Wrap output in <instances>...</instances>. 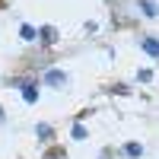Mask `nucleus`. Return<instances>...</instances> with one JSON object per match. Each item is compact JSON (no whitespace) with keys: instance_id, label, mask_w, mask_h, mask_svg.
<instances>
[{"instance_id":"obj_2","label":"nucleus","mask_w":159,"mask_h":159,"mask_svg":"<svg viewBox=\"0 0 159 159\" xmlns=\"http://www.w3.org/2000/svg\"><path fill=\"white\" fill-rule=\"evenodd\" d=\"M42 80H45L48 86H57V89H61L64 83H67V73H64V70H54V67H51V70H45V76H42Z\"/></svg>"},{"instance_id":"obj_1","label":"nucleus","mask_w":159,"mask_h":159,"mask_svg":"<svg viewBox=\"0 0 159 159\" xmlns=\"http://www.w3.org/2000/svg\"><path fill=\"white\" fill-rule=\"evenodd\" d=\"M13 83L22 89V99L29 102V105H32V102H38V86H35V83H29V80H13Z\"/></svg>"},{"instance_id":"obj_3","label":"nucleus","mask_w":159,"mask_h":159,"mask_svg":"<svg viewBox=\"0 0 159 159\" xmlns=\"http://www.w3.org/2000/svg\"><path fill=\"white\" fill-rule=\"evenodd\" d=\"M140 48L147 51L150 57H159V38H153V35H147V38H143V42H140Z\"/></svg>"},{"instance_id":"obj_8","label":"nucleus","mask_w":159,"mask_h":159,"mask_svg":"<svg viewBox=\"0 0 159 159\" xmlns=\"http://www.w3.org/2000/svg\"><path fill=\"white\" fill-rule=\"evenodd\" d=\"M19 35H22V38H25V42H35V38H38V32H35V29H32V25H25V22H22V25H19Z\"/></svg>"},{"instance_id":"obj_7","label":"nucleus","mask_w":159,"mask_h":159,"mask_svg":"<svg viewBox=\"0 0 159 159\" xmlns=\"http://www.w3.org/2000/svg\"><path fill=\"white\" fill-rule=\"evenodd\" d=\"M51 134H54V130H51V124H45V121L35 124V137H38V140H48Z\"/></svg>"},{"instance_id":"obj_5","label":"nucleus","mask_w":159,"mask_h":159,"mask_svg":"<svg viewBox=\"0 0 159 159\" xmlns=\"http://www.w3.org/2000/svg\"><path fill=\"white\" fill-rule=\"evenodd\" d=\"M140 10L147 13L150 19H156V16H159V3H153V0H140Z\"/></svg>"},{"instance_id":"obj_9","label":"nucleus","mask_w":159,"mask_h":159,"mask_svg":"<svg viewBox=\"0 0 159 159\" xmlns=\"http://www.w3.org/2000/svg\"><path fill=\"white\" fill-rule=\"evenodd\" d=\"M70 134H73L76 140H83V137H86V127H83V124H73V130H70Z\"/></svg>"},{"instance_id":"obj_6","label":"nucleus","mask_w":159,"mask_h":159,"mask_svg":"<svg viewBox=\"0 0 159 159\" xmlns=\"http://www.w3.org/2000/svg\"><path fill=\"white\" fill-rule=\"evenodd\" d=\"M38 38H42V42H48V45H51V42H57V32L51 29V25H45V29H38Z\"/></svg>"},{"instance_id":"obj_11","label":"nucleus","mask_w":159,"mask_h":159,"mask_svg":"<svg viewBox=\"0 0 159 159\" xmlns=\"http://www.w3.org/2000/svg\"><path fill=\"white\" fill-rule=\"evenodd\" d=\"M3 118H7V115H3V108H0V124H3Z\"/></svg>"},{"instance_id":"obj_4","label":"nucleus","mask_w":159,"mask_h":159,"mask_svg":"<svg viewBox=\"0 0 159 159\" xmlns=\"http://www.w3.org/2000/svg\"><path fill=\"white\" fill-rule=\"evenodd\" d=\"M121 153L130 156V159H140V156H143V147H140L137 140H130V143H124V150H121Z\"/></svg>"},{"instance_id":"obj_10","label":"nucleus","mask_w":159,"mask_h":159,"mask_svg":"<svg viewBox=\"0 0 159 159\" xmlns=\"http://www.w3.org/2000/svg\"><path fill=\"white\" fill-rule=\"evenodd\" d=\"M137 80H140V83H150V80H153V70H140Z\"/></svg>"}]
</instances>
